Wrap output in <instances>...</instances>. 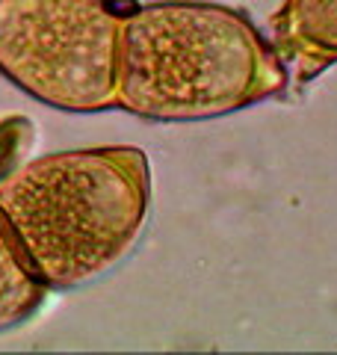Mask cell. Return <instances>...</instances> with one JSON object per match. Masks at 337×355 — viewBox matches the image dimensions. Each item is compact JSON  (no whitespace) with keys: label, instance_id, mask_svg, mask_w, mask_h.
<instances>
[{"label":"cell","instance_id":"obj_4","mask_svg":"<svg viewBox=\"0 0 337 355\" xmlns=\"http://www.w3.org/2000/svg\"><path fill=\"white\" fill-rule=\"evenodd\" d=\"M273 44L287 71L302 77L337 62V0H284L273 21Z\"/></svg>","mask_w":337,"mask_h":355},{"label":"cell","instance_id":"obj_2","mask_svg":"<svg viewBox=\"0 0 337 355\" xmlns=\"http://www.w3.org/2000/svg\"><path fill=\"white\" fill-rule=\"evenodd\" d=\"M151 214V172L133 146L44 154L0 181V216L48 291L121 266Z\"/></svg>","mask_w":337,"mask_h":355},{"label":"cell","instance_id":"obj_1","mask_svg":"<svg viewBox=\"0 0 337 355\" xmlns=\"http://www.w3.org/2000/svg\"><path fill=\"white\" fill-rule=\"evenodd\" d=\"M290 83L275 44L240 9L160 0L121 12L116 107L148 121H207Z\"/></svg>","mask_w":337,"mask_h":355},{"label":"cell","instance_id":"obj_5","mask_svg":"<svg viewBox=\"0 0 337 355\" xmlns=\"http://www.w3.org/2000/svg\"><path fill=\"white\" fill-rule=\"evenodd\" d=\"M48 293L0 216V331L24 323Z\"/></svg>","mask_w":337,"mask_h":355},{"label":"cell","instance_id":"obj_3","mask_svg":"<svg viewBox=\"0 0 337 355\" xmlns=\"http://www.w3.org/2000/svg\"><path fill=\"white\" fill-rule=\"evenodd\" d=\"M121 9L112 0H0V74L44 107H116Z\"/></svg>","mask_w":337,"mask_h":355}]
</instances>
